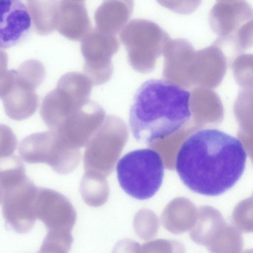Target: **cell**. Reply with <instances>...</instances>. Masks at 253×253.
<instances>
[{
    "label": "cell",
    "mask_w": 253,
    "mask_h": 253,
    "mask_svg": "<svg viewBox=\"0 0 253 253\" xmlns=\"http://www.w3.org/2000/svg\"><path fill=\"white\" fill-rule=\"evenodd\" d=\"M32 19L21 0H0V48L18 45L27 40Z\"/></svg>",
    "instance_id": "obj_9"
},
{
    "label": "cell",
    "mask_w": 253,
    "mask_h": 253,
    "mask_svg": "<svg viewBox=\"0 0 253 253\" xmlns=\"http://www.w3.org/2000/svg\"><path fill=\"white\" fill-rule=\"evenodd\" d=\"M53 130L32 134L20 143L18 152L21 159L29 164L45 162L58 140Z\"/></svg>",
    "instance_id": "obj_13"
},
{
    "label": "cell",
    "mask_w": 253,
    "mask_h": 253,
    "mask_svg": "<svg viewBox=\"0 0 253 253\" xmlns=\"http://www.w3.org/2000/svg\"><path fill=\"white\" fill-rule=\"evenodd\" d=\"M80 0L84 1V0Z\"/></svg>",
    "instance_id": "obj_21"
},
{
    "label": "cell",
    "mask_w": 253,
    "mask_h": 253,
    "mask_svg": "<svg viewBox=\"0 0 253 253\" xmlns=\"http://www.w3.org/2000/svg\"><path fill=\"white\" fill-rule=\"evenodd\" d=\"M37 188L27 176L16 185L4 190L2 212L6 224L21 234L29 232L36 220L35 201Z\"/></svg>",
    "instance_id": "obj_8"
},
{
    "label": "cell",
    "mask_w": 253,
    "mask_h": 253,
    "mask_svg": "<svg viewBox=\"0 0 253 253\" xmlns=\"http://www.w3.org/2000/svg\"><path fill=\"white\" fill-rule=\"evenodd\" d=\"M7 59L6 56L4 55L0 57V77L7 71Z\"/></svg>",
    "instance_id": "obj_18"
},
{
    "label": "cell",
    "mask_w": 253,
    "mask_h": 253,
    "mask_svg": "<svg viewBox=\"0 0 253 253\" xmlns=\"http://www.w3.org/2000/svg\"><path fill=\"white\" fill-rule=\"evenodd\" d=\"M191 95L189 91L169 81L144 82L129 110V126L136 140L150 144L180 129L192 115Z\"/></svg>",
    "instance_id": "obj_2"
},
{
    "label": "cell",
    "mask_w": 253,
    "mask_h": 253,
    "mask_svg": "<svg viewBox=\"0 0 253 253\" xmlns=\"http://www.w3.org/2000/svg\"><path fill=\"white\" fill-rule=\"evenodd\" d=\"M16 73L19 83L35 90L43 82L45 70L41 62L32 59L23 62L16 70Z\"/></svg>",
    "instance_id": "obj_15"
},
{
    "label": "cell",
    "mask_w": 253,
    "mask_h": 253,
    "mask_svg": "<svg viewBox=\"0 0 253 253\" xmlns=\"http://www.w3.org/2000/svg\"><path fill=\"white\" fill-rule=\"evenodd\" d=\"M92 83L84 74L70 72L59 80L56 87L42 100V118L50 130L77 115L90 100Z\"/></svg>",
    "instance_id": "obj_4"
},
{
    "label": "cell",
    "mask_w": 253,
    "mask_h": 253,
    "mask_svg": "<svg viewBox=\"0 0 253 253\" xmlns=\"http://www.w3.org/2000/svg\"><path fill=\"white\" fill-rule=\"evenodd\" d=\"M120 38L126 47L129 65L141 72L143 63L158 52L169 36L153 21L135 19L123 28Z\"/></svg>",
    "instance_id": "obj_6"
},
{
    "label": "cell",
    "mask_w": 253,
    "mask_h": 253,
    "mask_svg": "<svg viewBox=\"0 0 253 253\" xmlns=\"http://www.w3.org/2000/svg\"><path fill=\"white\" fill-rule=\"evenodd\" d=\"M209 25L220 42H233L245 46L253 37V9L245 0L217 1L209 14Z\"/></svg>",
    "instance_id": "obj_5"
},
{
    "label": "cell",
    "mask_w": 253,
    "mask_h": 253,
    "mask_svg": "<svg viewBox=\"0 0 253 253\" xmlns=\"http://www.w3.org/2000/svg\"><path fill=\"white\" fill-rule=\"evenodd\" d=\"M117 177L123 190L131 197L143 200L153 197L160 189L164 165L160 154L149 148L125 155L116 166Z\"/></svg>",
    "instance_id": "obj_3"
},
{
    "label": "cell",
    "mask_w": 253,
    "mask_h": 253,
    "mask_svg": "<svg viewBox=\"0 0 253 253\" xmlns=\"http://www.w3.org/2000/svg\"><path fill=\"white\" fill-rule=\"evenodd\" d=\"M2 99L6 115L10 119L17 121L33 115L39 104V97L35 90L20 84L17 81V76L15 84Z\"/></svg>",
    "instance_id": "obj_12"
},
{
    "label": "cell",
    "mask_w": 253,
    "mask_h": 253,
    "mask_svg": "<svg viewBox=\"0 0 253 253\" xmlns=\"http://www.w3.org/2000/svg\"><path fill=\"white\" fill-rule=\"evenodd\" d=\"M162 6L180 14H189L200 6L202 0H156Z\"/></svg>",
    "instance_id": "obj_16"
},
{
    "label": "cell",
    "mask_w": 253,
    "mask_h": 253,
    "mask_svg": "<svg viewBox=\"0 0 253 253\" xmlns=\"http://www.w3.org/2000/svg\"><path fill=\"white\" fill-rule=\"evenodd\" d=\"M119 42L115 35L91 29L82 40L81 49L84 59L83 71L93 85L109 81L113 74V56L118 51Z\"/></svg>",
    "instance_id": "obj_7"
},
{
    "label": "cell",
    "mask_w": 253,
    "mask_h": 253,
    "mask_svg": "<svg viewBox=\"0 0 253 253\" xmlns=\"http://www.w3.org/2000/svg\"><path fill=\"white\" fill-rule=\"evenodd\" d=\"M2 196H3V192H2L1 189L0 188V204L2 201Z\"/></svg>",
    "instance_id": "obj_20"
},
{
    "label": "cell",
    "mask_w": 253,
    "mask_h": 253,
    "mask_svg": "<svg viewBox=\"0 0 253 253\" xmlns=\"http://www.w3.org/2000/svg\"><path fill=\"white\" fill-rule=\"evenodd\" d=\"M57 20L58 32L70 40L81 41L91 30L84 1L60 0Z\"/></svg>",
    "instance_id": "obj_10"
},
{
    "label": "cell",
    "mask_w": 253,
    "mask_h": 253,
    "mask_svg": "<svg viewBox=\"0 0 253 253\" xmlns=\"http://www.w3.org/2000/svg\"><path fill=\"white\" fill-rule=\"evenodd\" d=\"M17 146V139L11 129L0 124V158L12 155Z\"/></svg>",
    "instance_id": "obj_17"
},
{
    "label": "cell",
    "mask_w": 253,
    "mask_h": 253,
    "mask_svg": "<svg viewBox=\"0 0 253 253\" xmlns=\"http://www.w3.org/2000/svg\"><path fill=\"white\" fill-rule=\"evenodd\" d=\"M133 6V0H103L94 13L96 29L115 35L127 22Z\"/></svg>",
    "instance_id": "obj_11"
},
{
    "label": "cell",
    "mask_w": 253,
    "mask_h": 253,
    "mask_svg": "<svg viewBox=\"0 0 253 253\" xmlns=\"http://www.w3.org/2000/svg\"><path fill=\"white\" fill-rule=\"evenodd\" d=\"M26 176L24 165L18 156L12 154L0 158V188L2 192Z\"/></svg>",
    "instance_id": "obj_14"
},
{
    "label": "cell",
    "mask_w": 253,
    "mask_h": 253,
    "mask_svg": "<svg viewBox=\"0 0 253 253\" xmlns=\"http://www.w3.org/2000/svg\"><path fill=\"white\" fill-rule=\"evenodd\" d=\"M247 154L238 138L215 128L198 130L177 153V173L194 192L216 196L231 189L243 174Z\"/></svg>",
    "instance_id": "obj_1"
},
{
    "label": "cell",
    "mask_w": 253,
    "mask_h": 253,
    "mask_svg": "<svg viewBox=\"0 0 253 253\" xmlns=\"http://www.w3.org/2000/svg\"><path fill=\"white\" fill-rule=\"evenodd\" d=\"M243 0H216V1L223 2H233Z\"/></svg>",
    "instance_id": "obj_19"
}]
</instances>
